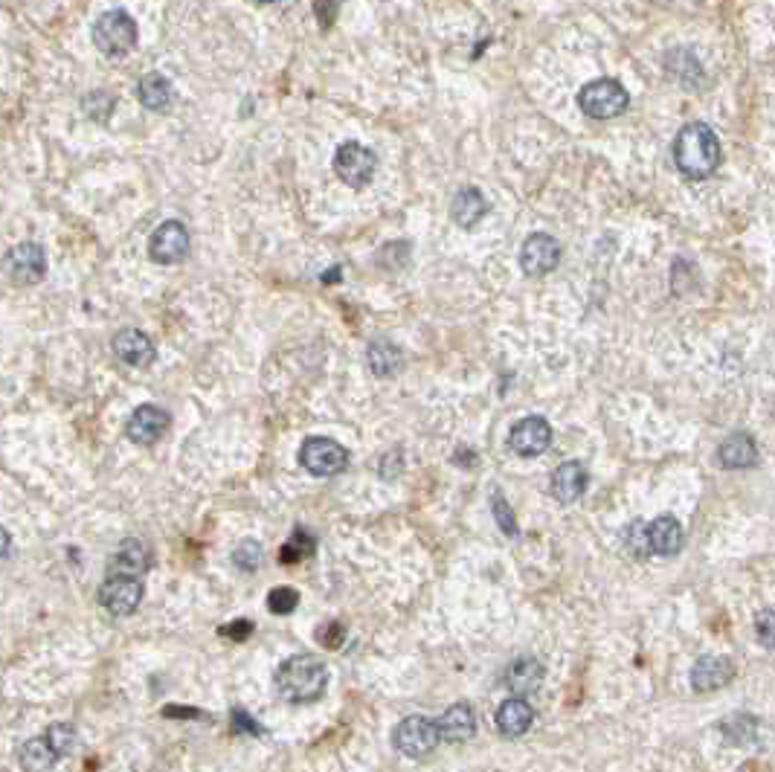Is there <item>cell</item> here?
Segmentation results:
<instances>
[{
    "label": "cell",
    "instance_id": "obj_1",
    "mask_svg": "<svg viewBox=\"0 0 775 772\" xmlns=\"http://www.w3.org/2000/svg\"><path fill=\"white\" fill-rule=\"evenodd\" d=\"M674 163L691 180L715 175L720 166V140L706 122H688L674 140Z\"/></svg>",
    "mask_w": 775,
    "mask_h": 772
},
{
    "label": "cell",
    "instance_id": "obj_2",
    "mask_svg": "<svg viewBox=\"0 0 775 772\" xmlns=\"http://www.w3.org/2000/svg\"><path fill=\"white\" fill-rule=\"evenodd\" d=\"M328 671L314 656H291L276 671V691L288 703H314L326 694Z\"/></svg>",
    "mask_w": 775,
    "mask_h": 772
},
{
    "label": "cell",
    "instance_id": "obj_3",
    "mask_svg": "<svg viewBox=\"0 0 775 772\" xmlns=\"http://www.w3.org/2000/svg\"><path fill=\"white\" fill-rule=\"evenodd\" d=\"M93 44L102 56H128L137 47V21L125 9H111L99 15L93 24Z\"/></svg>",
    "mask_w": 775,
    "mask_h": 772
},
{
    "label": "cell",
    "instance_id": "obj_4",
    "mask_svg": "<svg viewBox=\"0 0 775 772\" xmlns=\"http://www.w3.org/2000/svg\"><path fill=\"white\" fill-rule=\"evenodd\" d=\"M578 105L587 117L593 119H613L622 117L630 105L625 85H619L616 79H596L590 85H584L578 93Z\"/></svg>",
    "mask_w": 775,
    "mask_h": 772
},
{
    "label": "cell",
    "instance_id": "obj_5",
    "mask_svg": "<svg viewBox=\"0 0 775 772\" xmlns=\"http://www.w3.org/2000/svg\"><path fill=\"white\" fill-rule=\"evenodd\" d=\"M392 743L398 752H404L407 758H424L430 755L439 743H442V735H439V723L424 717V714H413V717H404L395 732H392Z\"/></svg>",
    "mask_w": 775,
    "mask_h": 772
},
{
    "label": "cell",
    "instance_id": "obj_6",
    "mask_svg": "<svg viewBox=\"0 0 775 772\" xmlns=\"http://www.w3.org/2000/svg\"><path fill=\"white\" fill-rule=\"evenodd\" d=\"M299 465L314 476H334L346 471L349 450L326 436H311L299 447Z\"/></svg>",
    "mask_w": 775,
    "mask_h": 772
},
{
    "label": "cell",
    "instance_id": "obj_7",
    "mask_svg": "<svg viewBox=\"0 0 775 772\" xmlns=\"http://www.w3.org/2000/svg\"><path fill=\"white\" fill-rule=\"evenodd\" d=\"M375 169H378V157L375 151L360 146L355 140L343 143L337 154H334V172L337 178L343 180L346 186L352 189H363L369 180L375 178Z\"/></svg>",
    "mask_w": 775,
    "mask_h": 772
},
{
    "label": "cell",
    "instance_id": "obj_8",
    "mask_svg": "<svg viewBox=\"0 0 775 772\" xmlns=\"http://www.w3.org/2000/svg\"><path fill=\"white\" fill-rule=\"evenodd\" d=\"M3 270L12 282L18 285H35L44 279L47 273V253L38 241H24V244H15L6 259H3Z\"/></svg>",
    "mask_w": 775,
    "mask_h": 772
},
{
    "label": "cell",
    "instance_id": "obj_9",
    "mask_svg": "<svg viewBox=\"0 0 775 772\" xmlns=\"http://www.w3.org/2000/svg\"><path fill=\"white\" fill-rule=\"evenodd\" d=\"M561 256H564V247L558 238L549 233H532L520 247V268L526 276H546L558 268Z\"/></svg>",
    "mask_w": 775,
    "mask_h": 772
},
{
    "label": "cell",
    "instance_id": "obj_10",
    "mask_svg": "<svg viewBox=\"0 0 775 772\" xmlns=\"http://www.w3.org/2000/svg\"><path fill=\"white\" fill-rule=\"evenodd\" d=\"M552 439H555V433H552V424H549L546 418L526 416V418H520V421L511 427V433H508V447H511L517 456L532 459V456L546 453L549 445H552Z\"/></svg>",
    "mask_w": 775,
    "mask_h": 772
},
{
    "label": "cell",
    "instance_id": "obj_11",
    "mask_svg": "<svg viewBox=\"0 0 775 772\" xmlns=\"http://www.w3.org/2000/svg\"><path fill=\"white\" fill-rule=\"evenodd\" d=\"M143 601V584L137 581V575H111L102 587H99V604L111 613V616H131Z\"/></svg>",
    "mask_w": 775,
    "mask_h": 772
},
{
    "label": "cell",
    "instance_id": "obj_12",
    "mask_svg": "<svg viewBox=\"0 0 775 772\" xmlns=\"http://www.w3.org/2000/svg\"><path fill=\"white\" fill-rule=\"evenodd\" d=\"M189 253V230L180 221H163L149 238V256L157 265H178Z\"/></svg>",
    "mask_w": 775,
    "mask_h": 772
},
{
    "label": "cell",
    "instance_id": "obj_13",
    "mask_svg": "<svg viewBox=\"0 0 775 772\" xmlns=\"http://www.w3.org/2000/svg\"><path fill=\"white\" fill-rule=\"evenodd\" d=\"M166 427H169V413L154 407V404H143L131 413L128 424H125V433L134 445H154V442L163 439Z\"/></svg>",
    "mask_w": 775,
    "mask_h": 772
},
{
    "label": "cell",
    "instance_id": "obj_14",
    "mask_svg": "<svg viewBox=\"0 0 775 772\" xmlns=\"http://www.w3.org/2000/svg\"><path fill=\"white\" fill-rule=\"evenodd\" d=\"M111 349H114L117 360L125 363V366H131V369H146L154 360V343H151L149 334L140 331V328H122V331H117Z\"/></svg>",
    "mask_w": 775,
    "mask_h": 772
},
{
    "label": "cell",
    "instance_id": "obj_15",
    "mask_svg": "<svg viewBox=\"0 0 775 772\" xmlns=\"http://www.w3.org/2000/svg\"><path fill=\"white\" fill-rule=\"evenodd\" d=\"M683 526L674 514H659L656 520L648 523V546H651V555H659V558H674L680 549H683Z\"/></svg>",
    "mask_w": 775,
    "mask_h": 772
},
{
    "label": "cell",
    "instance_id": "obj_16",
    "mask_svg": "<svg viewBox=\"0 0 775 772\" xmlns=\"http://www.w3.org/2000/svg\"><path fill=\"white\" fill-rule=\"evenodd\" d=\"M735 677V665L726 656H700L691 668V685L694 691H717Z\"/></svg>",
    "mask_w": 775,
    "mask_h": 772
},
{
    "label": "cell",
    "instance_id": "obj_17",
    "mask_svg": "<svg viewBox=\"0 0 775 772\" xmlns=\"http://www.w3.org/2000/svg\"><path fill=\"white\" fill-rule=\"evenodd\" d=\"M587 482H590L587 468L581 462L569 459V462H561L552 474V494L558 503H575L587 491Z\"/></svg>",
    "mask_w": 775,
    "mask_h": 772
},
{
    "label": "cell",
    "instance_id": "obj_18",
    "mask_svg": "<svg viewBox=\"0 0 775 772\" xmlns=\"http://www.w3.org/2000/svg\"><path fill=\"white\" fill-rule=\"evenodd\" d=\"M439 735L448 743H465L477 735V714L468 703H453L439 720Z\"/></svg>",
    "mask_w": 775,
    "mask_h": 772
},
{
    "label": "cell",
    "instance_id": "obj_19",
    "mask_svg": "<svg viewBox=\"0 0 775 772\" xmlns=\"http://www.w3.org/2000/svg\"><path fill=\"white\" fill-rule=\"evenodd\" d=\"M497 729L506 735V738H520V735H526L529 729H532V723H535V709L523 700V697H508L500 703V709H497Z\"/></svg>",
    "mask_w": 775,
    "mask_h": 772
},
{
    "label": "cell",
    "instance_id": "obj_20",
    "mask_svg": "<svg viewBox=\"0 0 775 772\" xmlns=\"http://www.w3.org/2000/svg\"><path fill=\"white\" fill-rule=\"evenodd\" d=\"M755 459H758V447L749 433H732L717 447V462L729 471H744L749 465H755Z\"/></svg>",
    "mask_w": 775,
    "mask_h": 772
},
{
    "label": "cell",
    "instance_id": "obj_21",
    "mask_svg": "<svg viewBox=\"0 0 775 772\" xmlns=\"http://www.w3.org/2000/svg\"><path fill=\"white\" fill-rule=\"evenodd\" d=\"M151 566L149 546L137 537L122 540L120 549L111 558V575H140Z\"/></svg>",
    "mask_w": 775,
    "mask_h": 772
},
{
    "label": "cell",
    "instance_id": "obj_22",
    "mask_svg": "<svg viewBox=\"0 0 775 772\" xmlns=\"http://www.w3.org/2000/svg\"><path fill=\"white\" fill-rule=\"evenodd\" d=\"M485 212H488V201H485V195H482L479 189H474V186L459 189L456 198H453V204H450V218H453L459 227H465V230H471L474 224H479V221L485 218Z\"/></svg>",
    "mask_w": 775,
    "mask_h": 772
},
{
    "label": "cell",
    "instance_id": "obj_23",
    "mask_svg": "<svg viewBox=\"0 0 775 772\" xmlns=\"http://www.w3.org/2000/svg\"><path fill=\"white\" fill-rule=\"evenodd\" d=\"M506 683L517 697L535 694L540 683H543V665L537 662L535 656H520V659H514V665L508 668Z\"/></svg>",
    "mask_w": 775,
    "mask_h": 772
},
{
    "label": "cell",
    "instance_id": "obj_24",
    "mask_svg": "<svg viewBox=\"0 0 775 772\" xmlns=\"http://www.w3.org/2000/svg\"><path fill=\"white\" fill-rule=\"evenodd\" d=\"M137 99L149 111H166L172 105V99H175V88H172V82L163 73H146L137 82Z\"/></svg>",
    "mask_w": 775,
    "mask_h": 772
},
{
    "label": "cell",
    "instance_id": "obj_25",
    "mask_svg": "<svg viewBox=\"0 0 775 772\" xmlns=\"http://www.w3.org/2000/svg\"><path fill=\"white\" fill-rule=\"evenodd\" d=\"M369 369H372V375H378V378H395L398 372H401V366H404V355H401V349L395 346V343H389V340H375V343H369Z\"/></svg>",
    "mask_w": 775,
    "mask_h": 772
},
{
    "label": "cell",
    "instance_id": "obj_26",
    "mask_svg": "<svg viewBox=\"0 0 775 772\" xmlns=\"http://www.w3.org/2000/svg\"><path fill=\"white\" fill-rule=\"evenodd\" d=\"M56 761H59V755L53 752L47 738H32L21 746V767H27V770H47Z\"/></svg>",
    "mask_w": 775,
    "mask_h": 772
},
{
    "label": "cell",
    "instance_id": "obj_27",
    "mask_svg": "<svg viewBox=\"0 0 775 772\" xmlns=\"http://www.w3.org/2000/svg\"><path fill=\"white\" fill-rule=\"evenodd\" d=\"M44 738L47 743L53 746V752L64 758V755H70L76 746H79V735H76V729L70 726V723H53L47 732H44Z\"/></svg>",
    "mask_w": 775,
    "mask_h": 772
},
{
    "label": "cell",
    "instance_id": "obj_28",
    "mask_svg": "<svg viewBox=\"0 0 775 772\" xmlns=\"http://www.w3.org/2000/svg\"><path fill=\"white\" fill-rule=\"evenodd\" d=\"M311 555H314V537L308 535V532H294L291 540L282 546L279 561L282 564H299L302 558H311Z\"/></svg>",
    "mask_w": 775,
    "mask_h": 772
},
{
    "label": "cell",
    "instance_id": "obj_29",
    "mask_svg": "<svg viewBox=\"0 0 775 772\" xmlns=\"http://www.w3.org/2000/svg\"><path fill=\"white\" fill-rule=\"evenodd\" d=\"M299 607V593L294 587H276L268 595V610L273 616H291Z\"/></svg>",
    "mask_w": 775,
    "mask_h": 772
},
{
    "label": "cell",
    "instance_id": "obj_30",
    "mask_svg": "<svg viewBox=\"0 0 775 772\" xmlns=\"http://www.w3.org/2000/svg\"><path fill=\"white\" fill-rule=\"evenodd\" d=\"M233 564L239 566L241 572H256L262 564V546L256 540H241L233 549Z\"/></svg>",
    "mask_w": 775,
    "mask_h": 772
},
{
    "label": "cell",
    "instance_id": "obj_31",
    "mask_svg": "<svg viewBox=\"0 0 775 772\" xmlns=\"http://www.w3.org/2000/svg\"><path fill=\"white\" fill-rule=\"evenodd\" d=\"M625 543H627V549H630V555H636V558H648V555H651V546H648V526H645V523H630V526H627Z\"/></svg>",
    "mask_w": 775,
    "mask_h": 772
},
{
    "label": "cell",
    "instance_id": "obj_32",
    "mask_svg": "<svg viewBox=\"0 0 775 772\" xmlns=\"http://www.w3.org/2000/svg\"><path fill=\"white\" fill-rule=\"evenodd\" d=\"M755 633H758V642L764 648L775 651V607H764L758 616H755Z\"/></svg>",
    "mask_w": 775,
    "mask_h": 772
},
{
    "label": "cell",
    "instance_id": "obj_33",
    "mask_svg": "<svg viewBox=\"0 0 775 772\" xmlns=\"http://www.w3.org/2000/svg\"><path fill=\"white\" fill-rule=\"evenodd\" d=\"M491 508H494L497 526H500V529H503L508 537H514L517 532H520V529H517V517H514V511H511V505L506 503V497H503V494H494Z\"/></svg>",
    "mask_w": 775,
    "mask_h": 772
},
{
    "label": "cell",
    "instance_id": "obj_34",
    "mask_svg": "<svg viewBox=\"0 0 775 772\" xmlns=\"http://www.w3.org/2000/svg\"><path fill=\"white\" fill-rule=\"evenodd\" d=\"M111 108H114V99L105 90H96V93H90L88 99H85V111H88L90 117L108 119Z\"/></svg>",
    "mask_w": 775,
    "mask_h": 772
},
{
    "label": "cell",
    "instance_id": "obj_35",
    "mask_svg": "<svg viewBox=\"0 0 775 772\" xmlns=\"http://www.w3.org/2000/svg\"><path fill=\"white\" fill-rule=\"evenodd\" d=\"M320 645L326 648H340L343 645V627L337 622H331L328 627H320Z\"/></svg>",
    "mask_w": 775,
    "mask_h": 772
},
{
    "label": "cell",
    "instance_id": "obj_36",
    "mask_svg": "<svg viewBox=\"0 0 775 772\" xmlns=\"http://www.w3.org/2000/svg\"><path fill=\"white\" fill-rule=\"evenodd\" d=\"M233 726H236L239 732H244V735H262V726H259L256 720H250L244 709H236V712H233Z\"/></svg>",
    "mask_w": 775,
    "mask_h": 772
},
{
    "label": "cell",
    "instance_id": "obj_37",
    "mask_svg": "<svg viewBox=\"0 0 775 772\" xmlns=\"http://www.w3.org/2000/svg\"><path fill=\"white\" fill-rule=\"evenodd\" d=\"M221 633H230V639H236V642H244L250 633H253V624L250 622H236L230 624V627H221Z\"/></svg>",
    "mask_w": 775,
    "mask_h": 772
},
{
    "label": "cell",
    "instance_id": "obj_38",
    "mask_svg": "<svg viewBox=\"0 0 775 772\" xmlns=\"http://www.w3.org/2000/svg\"><path fill=\"white\" fill-rule=\"evenodd\" d=\"M9 549H12V537H9V532L0 526V558H6V555H9Z\"/></svg>",
    "mask_w": 775,
    "mask_h": 772
},
{
    "label": "cell",
    "instance_id": "obj_39",
    "mask_svg": "<svg viewBox=\"0 0 775 772\" xmlns=\"http://www.w3.org/2000/svg\"><path fill=\"white\" fill-rule=\"evenodd\" d=\"M163 714H166V717H204V714L192 712V709H186V712H183V709H166Z\"/></svg>",
    "mask_w": 775,
    "mask_h": 772
},
{
    "label": "cell",
    "instance_id": "obj_40",
    "mask_svg": "<svg viewBox=\"0 0 775 772\" xmlns=\"http://www.w3.org/2000/svg\"><path fill=\"white\" fill-rule=\"evenodd\" d=\"M256 3H279V0H256Z\"/></svg>",
    "mask_w": 775,
    "mask_h": 772
}]
</instances>
